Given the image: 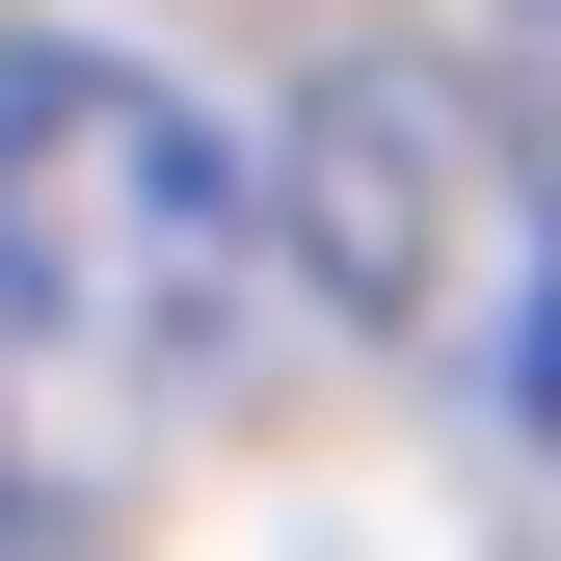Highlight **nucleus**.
<instances>
[{
  "label": "nucleus",
  "instance_id": "nucleus-3",
  "mask_svg": "<svg viewBox=\"0 0 561 561\" xmlns=\"http://www.w3.org/2000/svg\"><path fill=\"white\" fill-rule=\"evenodd\" d=\"M508 401H535V455H561V215H535V321H508Z\"/></svg>",
  "mask_w": 561,
  "mask_h": 561
},
{
  "label": "nucleus",
  "instance_id": "nucleus-2",
  "mask_svg": "<svg viewBox=\"0 0 561 561\" xmlns=\"http://www.w3.org/2000/svg\"><path fill=\"white\" fill-rule=\"evenodd\" d=\"M455 187H481V161H455L428 81H321V107H295V267H321L347 321H428V295H455Z\"/></svg>",
  "mask_w": 561,
  "mask_h": 561
},
{
  "label": "nucleus",
  "instance_id": "nucleus-1",
  "mask_svg": "<svg viewBox=\"0 0 561 561\" xmlns=\"http://www.w3.org/2000/svg\"><path fill=\"white\" fill-rule=\"evenodd\" d=\"M267 187L215 161V107L134 81L81 27H0V321L81 347V375H215L267 295Z\"/></svg>",
  "mask_w": 561,
  "mask_h": 561
}]
</instances>
